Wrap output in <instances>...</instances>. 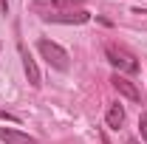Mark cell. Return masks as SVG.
<instances>
[{"label": "cell", "instance_id": "obj_3", "mask_svg": "<svg viewBox=\"0 0 147 144\" xmlns=\"http://www.w3.org/2000/svg\"><path fill=\"white\" fill-rule=\"evenodd\" d=\"M31 9L40 17H48V14H57V11L82 9V0H31Z\"/></svg>", "mask_w": 147, "mask_h": 144}, {"label": "cell", "instance_id": "obj_5", "mask_svg": "<svg viewBox=\"0 0 147 144\" xmlns=\"http://www.w3.org/2000/svg\"><path fill=\"white\" fill-rule=\"evenodd\" d=\"M20 57H23V71L28 76V85L31 88H40V68H37V62L31 59V54H28L26 45H20Z\"/></svg>", "mask_w": 147, "mask_h": 144}, {"label": "cell", "instance_id": "obj_7", "mask_svg": "<svg viewBox=\"0 0 147 144\" xmlns=\"http://www.w3.org/2000/svg\"><path fill=\"white\" fill-rule=\"evenodd\" d=\"M105 124H108L110 130H119V127L125 124V108H122V105H110L108 116H105Z\"/></svg>", "mask_w": 147, "mask_h": 144}, {"label": "cell", "instance_id": "obj_9", "mask_svg": "<svg viewBox=\"0 0 147 144\" xmlns=\"http://www.w3.org/2000/svg\"><path fill=\"white\" fill-rule=\"evenodd\" d=\"M0 119H3V122H20L17 116H14V113H9V110H0Z\"/></svg>", "mask_w": 147, "mask_h": 144}, {"label": "cell", "instance_id": "obj_6", "mask_svg": "<svg viewBox=\"0 0 147 144\" xmlns=\"http://www.w3.org/2000/svg\"><path fill=\"white\" fill-rule=\"evenodd\" d=\"M0 139L6 144H37V139H31L23 130H14V127H0Z\"/></svg>", "mask_w": 147, "mask_h": 144}, {"label": "cell", "instance_id": "obj_10", "mask_svg": "<svg viewBox=\"0 0 147 144\" xmlns=\"http://www.w3.org/2000/svg\"><path fill=\"white\" fill-rule=\"evenodd\" d=\"M0 9H3V11H9V0H0Z\"/></svg>", "mask_w": 147, "mask_h": 144}, {"label": "cell", "instance_id": "obj_12", "mask_svg": "<svg viewBox=\"0 0 147 144\" xmlns=\"http://www.w3.org/2000/svg\"><path fill=\"white\" fill-rule=\"evenodd\" d=\"M102 144H108V139H102Z\"/></svg>", "mask_w": 147, "mask_h": 144}, {"label": "cell", "instance_id": "obj_4", "mask_svg": "<svg viewBox=\"0 0 147 144\" xmlns=\"http://www.w3.org/2000/svg\"><path fill=\"white\" fill-rule=\"evenodd\" d=\"M110 82H113V88L119 90L125 99H130V102H142V90L136 88L125 73H113V79H110Z\"/></svg>", "mask_w": 147, "mask_h": 144}, {"label": "cell", "instance_id": "obj_8", "mask_svg": "<svg viewBox=\"0 0 147 144\" xmlns=\"http://www.w3.org/2000/svg\"><path fill=\"white\" fill-rule=\"evenodd\" d=\"M139 130H142V139L147 141V110H142V116H139Z\"/></svg>", "mask_w": 147, "mask_h": 144}, {"label": "cell", "instance_id": "obj_11", "mask_svg": "<svg viewBox=\"0 0 147 144\" xmlns=\"http://www.w3.org/2000/svg\"><path fill=\"white\" fill-rule=\"evenodd\" d=\"M127 144H139V141H136V139H127Z\"/></svg>", "mask_w": 147, "mask_h": 144}, {"label": "cell", "instance_id": "obj_2", "mask_svg": "<svg viewBox=\"0 0 147 144\" xmlns=\"http://www.w3.org/2000/svg\"><path fill=\"white\" fill-rule=\"evenodd\" d=\"M37 51L42 54V59L51 65V68H57V71H68V51L62 48V45H57V42H51V40H40L37 42Z\"/></svg>", "mask_w": 147, "mask_h": 144}, {"label": "cell", "instance_id": "obj_1", "mask_svg": "<svg viewBox=\"0 0 147 144\" xmlns=\"http://www.w3.org/2000/svg\"><path fill=\"white\" fill-rule=\"evenodd\" d=\"M105 57H108V62L119 73H139V59L130 54L127 48H122L116 42H108L105 45Z\"/></svg>", "mask_w": 147, "mask_h": 144}]
</instances>
